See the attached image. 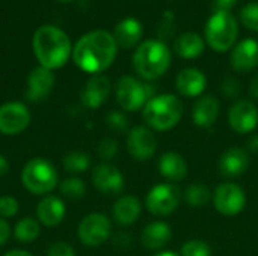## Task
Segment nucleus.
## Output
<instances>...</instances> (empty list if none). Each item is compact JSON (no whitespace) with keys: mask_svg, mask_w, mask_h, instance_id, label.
<instances>
[{"mask_svg":"<svg viewBox=\"0 0 258 256\" xmlns=\"http://www.w3.org/2000/svg\"><path fill=\"white\" fill-rule=\"evenodd\" d=\"M116 42L113 35L106 30H92L82 36L74 50L73 59L76 65L89 74H98L107 69L116 56Z\"/></svg>","mask_w":258,"mask_h":256,"instance_id":"f257e3e1","label":"nucleus"},{"mask_svg":"<svg viewBox=\"0 0 258 256\" xmlns=\"http://www.w3.org/2000/svg\"><path fill=\"white\" fill-rule=\"evenodd\" d=\"M33 51L47 69L63 66L71 56V42L65 32L56 26H42L33 35Z\"/></svg>","mask_w":258,"mask_h":256,"instance_id":"f03ea898","label":"nucleus"},{"mask_svg":"<svg viewBox=\"0 0 258 256\" xmlns=\"http://www.w3.org/2000/svg\"><path fill=\"white\" fill-rule=\"evenodd\" d=\"M171 65V51L165 42L148 39L142 42L133 54V66L139 77L147 81L162 77Z\"/></svg>","mask_w":258,"mask_h":256,"instance_id":"7ed1b4c3","label":"nucleus"},{"mask_svg":"<svg viewBox=\"0 0 258 256\" xmlns=\"http://www.w3.org/2000/svg\"><path fill=\"white\" fill-rule=\"evenodd\" d=\"M183 103L172 94H162L153 97L144 107V121L157 131H168L174 128L183 116Z\"/></svg>","mask_w":258,"mask_h":256,"instance_id":"20e7f679","label":"nucleus"},{"mask_svg":"<svg viewBox=\"0 0 258 256\" xmlns=\"http://www.w3.org/2000/svg\"><path fill=\"white\" fill-rule=\"evenodd\" d=\"M206 39L215 51L230 50L239 35V26L231 12L215 11L206 23Z\"/></svg>","mask_w":258,"mask_h":256,"instance_id":"39448f33","label":"nucleus"},{"mask_svg":"<svg viewBox=\"0 0 258 256\" xmlns=\"http://www.w3.org/2000/svg\"><path fill=\"white\" fill-rule=\"evenodd\" d=\"M21 181L30 193L45 195L57 186V170L42 157L32 158L21 172Z\"/></svg>","mask_w":258,"mask_h":256,"instance_id":"423d86ee","label":"nucleus"},{"mask_svg":"<svg viewBox=\"0 0 258 256\" xmlns=\"http://www.w3.org/2000/svg\"><path fill=\"white\" fill-rule=\"evenodd\" d=\"M156 88L141 80L124 75L116 86V101L127 112H136L145 107V104L154 97Z\"/></svg>","mask_w":258,"mask_h":256,"instance_id":"0eeeda50","label":"nucleus"},{"mask_svg":"<svg viewBox=\"0 0 258 256\" xmlns=\"http://www.w3.org/2000/svg\"><path fill=\"white\" fill-rule=\"evenodd\" d=\"M110 231H112L110 220L101 213H92L88 214L80 222L77 235L85 246L97 247L107 241V238L110 237Z\"/></svg>","mask_w":258,"mask_h":256,"instance_id":"6e6552de","label":"nucleus"},{"mask_svg":"<svg viewBox=\"0 0 258 256\" xmlns=\"http://www.w3.org/2000/svg\"><path fill=\"white\" fill-rule=\"evenodd\" d=\"M180 204V190L174 184L154 186L145 199L147 210L154 216H169Z\"/></svg>","mask_w":258,"mask_h":256,"instance_id":"1a4fd4ad","label":"nucleus"},{"mask_svg":"<svg viewBox=\"0 0 258 256\" xmlns=\"http://www.w3.org/2000/svg\"><path fill=\"white\" fill-rule=\"evenodd\" d=\"M213 204L222 216H236L246 205L245 192L234 183H224L218 186L213 193Z\"/></svg>","mask_w":258,"mask_h":256,"instance_id":"9d476101","label":"nucleus"},{"mask_svg":"<svg viewBox=\"0 0 258 256\" xmlns=\"http://www.w3.org/2000/svg\"><path fill=\"white\" fill-rule=\"evenodd\" d=\"M30 124V112L21 103H6L0 107V133L15 136Z\"/></svg>","mask_w":258,"mask_h":256,"instance_id":"9b49d317","label":"nucleus"},{"mask_svg":"<svg viewBox=\"0 0 258 256\" xmlns=\"http://www.w3.org/2000/svg\"><path fill=\"white\" fill-rule=\"evenodd\" d=\"M127 149L135 160L145 161L151 158L157 149V140L147 127H135L127 136Z\"/></svg>","mask_w":258,"mask_h":256,"instance_id":"f8f14e48","label":"nucleus"},{"mask_svg":"<svg viewBox=\"0 0 258 256\" xmlns=\"http://www.w3.org/2000/svg\"><path fill=\"white\" fill-rule=\"evenodd\" d=\"M228 122H230V127L239 134H246V133L254 131L258 124L257 106L246 100L237 101L230 109Z\"/></svg>","mask_w":258,"mask_h":256,"instance_id":"ddd939ff","label":"nucleus"},{"mask_svg":"<svg viewBox=\"0 0 258 256\" xmlns=\"http://www.w3.org/2000/svg\"><path fill=\"white\" fill-rule=\"evenodd\" d=\"M92 184L100 193L106 196H115L124 189V177L115 166L103 163L94 169Z\"/></svg>","mask_w":258,"mask_h":256,"instance_id":"4468645a","label":"nucleus"},{"mask_svg":"<svg viewBox=\"0 0 258 256\" xmlns=\"http://www.w3.org/2000/svg\"><path fill=\"white\" fill-rule=\"evenodd\" d=\"M54 86V75L44 66L33 68L27 77V100L32 103L45 100Z\"/></svg>","mask_w":258,"mask_h":256,"instance_id":"2eb2a0df","label":"nucleus"},{"mask_svg":"<svg viewBox=\"0 0 258 256\" xmlns=\"http://www.w3.org/2000/svg\"><path fill=\"white\" fill-rule=\"evenodd\" d=\"M231 66L239 72H249L258 66V41L246 38L231 51Z\"/></svg>","mask_w":258,"mask_h":256,"instance_id":"dca6fc26","label":"nucleus"},{"mask_svg":"<svg viewBox=\"0 0 258 256\" xmlns=\"http://www.w3.org/2000/svg\"><path fill=\"white\" fill-rule=\"evenodd\" d=\"M248 166H249V157L246 151L237 146L228 148L219 158V172L228 178H236L243 175Z\"/></svg>","mask_w":258,"mask_h":256,"instance_id":"f3484780","label":"nucleus"},{"mask_svg":"<svg viewBox=\"0 0 258 256\" xmlns=\"http://www.w3.org/2000/svg\"><path fill=\"white\" fill-rule=\"evenodd\" d=\"M110 94V81L104 75H94L82 91V103L89 109H98Z\"/></svg>","mask_w":258,"mask_h":256,"instance_id":"a211bd4d","label":"nucleus"},{"mask_svg":"<svg viewBox=\"0 0 258 256\" xmlns=\"http://www.w3.org/2000/svg\"><path fill=\"white\" fill-rule=\"evenodd\" d=\"M177 89L183 97H198L204 92L206 84H207V78L204 75L203 71L197 69V68H186L183 71L178 72L177 80H175Z\"/></svg>","mask_w":258,"mask_h":256,"instance_id":"6ab92c4d","label":"nucleus"},{"mask_svg":"<svg viewBox=\"0 0 258 256\" xmlns=\"http://www.w3.org/2000/svg\"><path fill=\"white\" fill-rule=\"evenodd\" d=\"M36 217L45 226H57L65 217V204L56 196H47L38 204Z\"/></svg>","mask_w":258,"mask_h":256,"instance_id":"aec40b11","label":"nucleus"},{"mask_svg":"<svg viewBox=\"0 0 258 256\" xmlns=\"http://www.w3.org/2000/svg\"><path fill=\"white\" fill-rule=\"evenodd\" d=\"M172 238V231L165 222H153L147 225L141 234V243L150 250H159L165 247Z\"/></svg>","mask_w":258,"mask_h":256,"instance_id":"412c9836","label":"nucleus"},{"mask_svg":"<svg viewBox=\"0 0 258 256\" xmlns=\"http://www.w3.org/2000/svg\"><path fill=\"white\" fill-rule=\"evenodd\" d=\"M219 116V101L215 97H203L200 98L192 110L194 124L200 128L212 127Z\"/></svg>","mask_w":258,"mask_h":256,"instance_id":"4be33fe9","label":"nucleus"},{"mask_svg":"<svg viewBox=\"0 0 258 256\" xmlns=\"http://www.w3.org/2000/svg\"><path fill=\"white\" fill-rule=\"evenodd\" d=\"M141 36H142V24L133 17L124 18L121 23L115 26L113 30V39L116 45L121 48L135 47L139 42Z\"/></svg>","mask_w":258,"mask_h":256,"instance_id":"5701e85b","label":"nucleus"},{"mask_svg":"<svg viewBox=\"0 0 258 256\" xmlns=\"http://www.w3.org/2000/svg\"><path fill=\"white\" fill-rule=\"evenodd\" d=\"M157 166L160 175L169 181H181L187 175V163L178 152H165Z\"/></svg>","mask_w":258,"mask_h":256,"instance_id":"b1692460","label":"nucleus"},{"mask_svg":"<svg viewBox=\"0 0 258 256\" xmlns=\"http://www.w3.org/2000/svg\"><path fill=\"white\" fill-rule=\"evenodd\" d=\"M142 207L138 198L135 196H121L115 205H113V219L119 223V225H132L138 220V217L141 216Z\"/></svg>","mask_w":258,"mask_h":256,"instance_id":"393cba45","label":"nucleus"},{"mask_svg":"<svg viewBox=\"0 0 258 256\" xmlns=\"http://www.w3.org/2000/svg\"><path fill=\"white\" fill-rule=\"evenodd\" d=\"M174 51L183 59L200 57L204 51V39L195 32L181 33L174 42Z\"/></svg>","mask_w":258,"mask_h":256,"instance_id":"a878e982","label":"nucleus"},{"mask_svg":"<svg viewBox=\"0 0 258 256\" xmlns=\"http://www.w3.org/2000/svg\"><path fill=\"white\" fill-rule=\"evenodd\" d=\"M39 223L32 219V217H24L21 219L15 228H14V235L18 241L21 243H32L38 235H39Z\"/></svg>","mask_w":258,"mask_h":256,"instance_id":"bb28decb","label":"nucleus"},{"mask_svg":"<svg viewBox=\"0 0 258 256\" xmlns=\"http://www.w3.org/2000/svg\"><path fill=\"white\" fill-rule=\"evenodd\" d=\"M212 195L210 190L204 186V184H192L186 189L184 192V201L187 202V205H190L192 208H203L209 204Z\"/></svg>","mask_w":258,"mask_h":256,"instance_id":"cd10ccee","label":"nucleus"},{"mask_svg":"<svg viewBox=\"0 0 258 256\" xmlns=\"http://www.w3.org/2000/svg\"><path fill=\"white\" fill-rule=\"evenodd\" d=\"M91 164V158L88 154L80 152V151H73L68 152L63 157V169L70 174H82L88 170Z\"/></svg>","mask_w":258,"mask_h":256,"instance_id":"c85d7f7f","label":"nucleus"},{"mask_svg":"<svg viewBox=\"0 0 258 256\" xmlns=\"http://www.w3.org/2000/svg\"><path fill=\"white\" fill-rule=\"evenodd\" d=\"M60 193L71 201H77L85 196L86 187L85 183L79 178H67L63 183H60Z\"/></svg>","mask_w":258,"mask_h":256,"instance_id":"c756f323","label":"nucleus"},{"mask_svg":"<svg viewBox=\"0 0 258 256\" xmlns=\"http://www.w3.org/2000/svg\"><path fill=\"white\" fill-rule=\"evenodd\" d=\"M180 256H212V249L203 240H189L181 246Z\"/></svg>","mask_w":258,"mask_h":256,"instance_id":"7c9ffc66","label":"nucleus"},{"mask_svg":"<svg viewBox=\"0 0 258 256\" xmlns=\"http://www.w3.org/2000/svg\"><path fill=\"white\" fill-rule=\"evenodd\" d=\"M240 20L245 27L258 32V3H249L243 6L240 11Z\"/></svg>","mask_w":258,"mask_h":256,"instance_id":"2f4dec72","label":"nucleus"},{"mask_svg":"<svg viewBox=\"0 0 258 256\" xmlns=\"http://www.w3.org/2000/svg\"><path fill=\"white\" fill-rule=\"evenodd\" d=\"M118 152V143L110 139V137H104L100 143H98V155L103 160H112Z\"/></svg>","mask_w":258,"mask_h":256,"instance_id":"473e14b6","label":"nucleus"},{"mask_svg":"<svg viewBox=\"0 0 258 256\" xmlns=\"http://www.w3.org/2000/svg\"><path fill=\"white\" fill-rule=\"evenodd\" d=\"M106 122L115 131H125L128 127V119L125 118V115L121 112H115V110L106 116Z\"/></svg>","mask_w":258,"mask_h":256,"instance_id":"72a5a7b5","label":"nucleus"},{"mask_svg":"<svg viewBox=\"0 0 258 256\" xmlns=\"http://www.w3.org/2000/svg\"><path fill=\"white\" fill-rule=\"evenodd\" d=\"M18 213V202L14 196H2L0 198V216L8 219Z\"/></svg>","mask_w":258,"mask_h":256,"instance_id":"f704fd0d","label":"nucleus"},{"mask_svg":"<svg viewBox=\"0 0 258 256\" xmlns=\"http://www.w3.org/2000/svg\"><path fill=\"white\" fill-rule=\"evenodd\" d=\"M221 91L228 98H236L240 94V83L234 77H225L221 83Z\"/></svg>","mask_w":258,"mask_h":256,"instance_id":"c9c22d12","label":"nucleus"},{"mask_svg":"<svg viewBox=\"0 0 258 256\" xmlns=\"http://www.w3.org/2000/svg\"><path fill=\"white\" fill-rule=\"evenodd\" d=\"M47 256H76V253L70 244L63 243V241H57L48 247Z\"/></svg>","mask_w":258,"mask_h":256,"instance_id":"e433bc0d","label":"nucleus"},{"mask_svg":"<svg viewBox=\"0 0 258 256\" xmlns=\"http://www.w3.org/2000/svg\"><path fill=\"white\" fill-rule=\"evenodd\" d=\"M237 3V0H213V9L215 11H225L230 12L233 9V6Z\"/></svg>","mask_w":258,"mask_h":256,"instance_id":"4c0bfd02","label":"nucleus"},{"mask_svg":"<svg viewBox=\"0 0 258 256\" xmlns=\"http://www.w3.org/2000/svg\"><path fill=\"white\" fill-rule=\"evenodd\" d=\"M9 235H11V228H9V225L6 223L5 219H0V246L6 244Z\"/></svg>","mask_w":258,"mask_h":256,"instance_id":"58836bf2","label":"nucleus"},{"mask_svg":"<svg viewBox=\"0 0 258 256\" xmlns=\"http://www.w3.org/2000/svg\"><path fill=\"white\" fill-rule=\"evenodd\" d=\"M249 94H251V97L252 98H255L258 100V74L252 78V81H251V86H249Z\"/></svg>","mask_w":258,"mask_h":256,"instance_id":"ea45409f","label":"nucleus"},{"mask_svg":"<svg viewBox=\"0 0 258 256\" xmlns=\"http://www.w3.org/2000/svg\"><path fill=\"white\" fill-rule=\"evenodd\" d=\"M248 149L252 152H258V134H254L248 140Z\"/></svg>","mask_w":258,"mask_h":256,"instance_id":"a19ab883","label":"nucleus"},{"mask_svg":"<svg viewBox=\"0 0 258 256\" xmlns=\"http://www.w3.org/2000/svg\"><path fill=\"white\" fill-rule=\"evenodd\" d=\"M8 170H9V163H8V160H6L3 155H0V177L6 175Z\"/></svg>","mask_w":258,"mask_h":256,"instance_id":"79ce46f5","label":"nucleus"},{"mask_svg":"<svg viewBox=\"0 0 258 256\" xmlns=\"http://www.w3.org/2000/svg\"><path fill=\"white\" fill-rule=\"evenodd\" d=\"M5 256H33L32 253L26 252V250H11L8 253H5Z\"/></svg>","mask_w":258,"mask_h":256,"instance_id":"37998d69","label":"nucleus"},{"mask_svg":"<svg viewBox=\"0 0 258 256\" xmlns=\"http://www.w3.org/2000/svg\"><path fill=\"white\" fill-rule=\"evenodd\" d=\"M153 256H180V255H177V253H174V252H162V253H157V255H153Z\"/></svg>","mask_w":258,"mask_h":256,"instance_id":"c03bdc74","label":"nucleus"},{"mask_svg":"<svg viewBox=\"0 0 258 256\" xmlns=\"http://www.w3.org/2000/svg\"><path fill=\"white\" fill-rule=\"evenodd\" d=\"M59 2H70V0H59Z\"/></svg>","mask_w":258,"mask_h":256,"instance_id":"a18cd8bd","label":"nucleus"}]
</instances>
